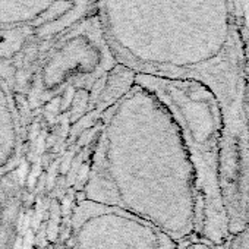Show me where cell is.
<instances>
[{"label": "cell", "mask_w": 249, "mask_h": 249, "mask_svg": "<svg viewBox=\"0 0 249 249\" xmlns=\"http://www.w3.org/2000/svg\"><path fill=\"white\" fill-rule=\"evenodd\" d=\"M85 198L153 223L182 249L199 240L202 204L182 132L167 107L135 84L101 114Z\"/></svg>", "instance_id": "obj_1"}, {"label": "cell", "mask_w": 249, "mask_h": 249, "mask_svg": "<svg viewBox=\"0 0 249 249\" xmlns=\"http://www.w3.org/2000/svg\"><path fill=\"white\" fill-rule=\"evenodd\" d=\"M135 84L151 91L172 113L195 169L202 204L199 240L223 246L230 236L221 186L223 116L214 94L194 81L137 75Z\"/></svg>", "instance_id": "obj_2"}, {"label": "cell", "mask_w": 249, "mask_h": 249, "mask_svg": "<svg viewBox=\"0 0 249 249\" xmlns=\"http://www.w3.org/2000/svg\"><path fill=\"white\" fill-rule=\"evenodd\" d=\"M98 0H0V73L30 84L41 57L97 14Z\"/></svg>", "instance_id": "obj_3"}, {"label": "cell", "mask_w": 249, "mask_h": 249, "mask_svg": "<svg viewBox=\"0 0 249 249\" xmlns=\"http://www.w3.org/2000/svg\"><path fill=\"white\" fill-rule=\"evenodd\" d=\"M119 65L98 14L63 36L38 62L30 79L31 101L60 98L66 91H87Z\"/></svg>", "instance_id": "obj_4"}, {"label": "cell", "mask_w": 249, "mask_h": 249, "mask_svg": "<svg viewBox=\"0 0 249 249\" xmlns=\"http://www.w3.org/2000/svg\"><path fill=\"white\" fill-rule=\"evenodd\" d=\"M72 231L75 249H182L137 214L89 199L73 208Z\"/></svg>", "instance_id": "obj_5"}, {"label": "cell", "mask_w": 249, "mask_h": 249, "mask_svg": "<svg viewBox=\"0 0 249 249\" xmlns=\"http://www.w3.org/2000/svg\"><path fill=\"white\" fill-rule=\"evenodd\" d=\"M223 246L224 249H249V224L242 230L231 233Z\"/></svg>", "instance_id": "obj_6"}, {"label": "cell", "mask_w": 249, "mask_h": 249, "mask_svg": "<svg viewBox=\"0 0 249 249\" xmlns=\"http://www.w3.org/2000/svg\"><path fill=\"white\" fill-rule=\"evenodd\" d=\"M188 249H214L213 245L207 243V242H202V240H196L194 243H191L189 246H186Z\"/></svg>", "instance_id": "obj_7"}, {"label": "cell", "mask_w": 249, "mask_h": 249, "mask_svg": "<svg viewBox=\"0 0 249 249\" xmlns=\"http://www.w3.org/2000/svg\"><path fill=\"white\" fill-rule=\"evenodd\" d=\"M31 245H33V231L30 230L27 233V237L24 239V249H31Z\"/></svg>", "instance_id": "obj_8"}, {"label": "cell", "mask_w": 249, "mask_h": 249, "mask_svg": "<svg viewBox=\"0 0 249 249\" xmlns=\"http://www.w3.org/2000/svg\"><path fill=\"white\" fill-rule=\"evenodd\" d=\"M25 173H27V163H22V166H21V172H19L21 180H24V179H25Z\"/></svg>", "instance_id": "obj_9"}, {"label": "cell", "mask_w": 249, "mask_h": 249, "mask_svg": "<svg viewBox=\"0 0 249 249\" xmlns=\"http://www.w3.org/2000/svg\"><path fill=\"white\" fill-rule=\"evenodd\" d=\"M185 249H188V248H185Z\"/></svg>", "instance_id": "obj_10"}]
</instances>
